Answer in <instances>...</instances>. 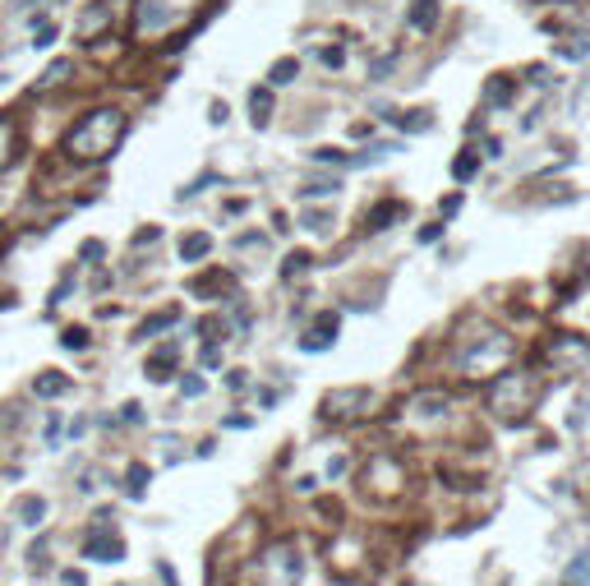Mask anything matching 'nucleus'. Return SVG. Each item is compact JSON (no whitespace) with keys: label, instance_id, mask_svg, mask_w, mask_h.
<instances>
[{"label":"nucleus","instance_id":"1","mask_svg":"<svg viewBox=\"0 0 590 586\" xmlns=\"http://www.w3.org/2000/svg\"><path fill=\"white\" fill-rule=\"evenodd\" d=\"M125 139V111L121 106H97L88 115H78V125L65 134V158L74 162H106Z\"/></svg>","mask_w":590,"mask_h":586},{"label":"nucleus","instance_id":"2","mask_svg":"<svg viewBox=\"0 0 590 586\" xmlns=\"http://www.w3.org/2000/svg\"><path fill=\"white\" fill-rule=\"evenodd\" d=\"M513 337L507 333H498V328H485L480 337H470L461 351H457V365H461V374H470V379H489V374H498L507 361H513Z\"/></svg>","mask_w":590,"mask_h":586},{"label":"nucleus","instance_id":"3","mask_svg":"<svg viewBox=\"0 0 590 586\" xmlns=\"http://www.w3.org/2000/svg\"><path fill=\"white\" fill-rule=\"evenodd\" d=\"M204 0H139L134 5V37H167L180 32L194 14H199Z\"/></svg>","mask_w":590,"mask_h":586},{"label":"nucleus","instance_id":"4","mask_svg":"<svg viewBox=\"0 0 590 586\" xmlns=\"http://www.w3.org/2000/svg\"><path fill=\"white\" fill-rule=\"evenodd\" d=\"M535 374L526 370H513V374H498V388H494V411L503 420H522L531 407H535Z\"/></svg>","mask_w":590,"mask_h":586},{"label":"nucleus","instance_id":"5","mask_svg":"<svg viewBox=\"0 0 590 586\" xmlns=\"http://www.w3.org/2000/svg\"><path fill=\"white\" fill-rule=\"evenodd\" d=\"M259 572H263V586H295L300 581V559L282 540V545H272V550L259 559Z\"/></svg>","mask_w":590,"mask_h":586},{"label":"nucleus","instance_id":"6","mask_svg":"<svg viewBox=\"0 0 590 586\" xmlns=\"http://www.w3.org/2000/svg\"><path fill=\"white\" fill-rule=\"evenodd\" d=\"M121 10H125V0H97L93 10H84V19H78V28H74V37H78L84 47H93L97 37H106V32L115 28Z\"/></svg>","mask_w":590,"mask_h":586},{"label":"nucleus","instance_id":"7","mask_svg":"<svg viewBox=\"0 0 590 586\" xmlns=\"http://www.w3.org/2000/svg\"><path fill=\"white\" fill-rule=\"evenodd\" d=\"M544 361L549 365H585L590 361V346L576 342V337H558V342L544 346Z\"/></svg>","mask_w":590,"mask_h":586},{"label":"nucleus","instance_id":"8","mask_svg":"<svg viewBox=\"0 0 590 586\" xmlns=\"http://www.w3.org/2000/svg\"><path fill=\"white\" fill-rule=\"evenodd\" d=\"M369 485H374L378 494H397V490H402V466L387 462V457H374V462H369Z\"/></svg>","mask_w":590,"mask_h":586},{"label":"nucleus","instance_id":"9","mask_svg":"<svg viewBox=\"0 0 590 586\" xmlns=\"http://www.w3.org/2000/svg\"><path fill=\"white\" fill-rule=\"evenodd\" d=\"M125 554V545H121V536L115 531H97V536H88V559H97V563H115Z\"/></svg>","mask_w":590,"mask_h":586},{"label":"nucleus","instance_id":"10","mask_svg":"<svg viewBox=\"0 0 590 586\" xmlns=\"http://www.w3.org/2000/svg\"><path fill=\"white\" fill-rule=\"evenodd\" d=\"M411 28L415 32H434L439 28V0H411Z\"/></svg>","mask_w":590,"mask_h":586},{"label":"nucleus","instance_id":"11","mask_svg":"<svg viewBox=\"0 0 590 586\" xmlns=\"http://www.w3.org/2000/svg\"><path fill=\"white\" fill-rule=\"evenodd\" d=\"M14 143H19V121H14V115H0V171L10 167Z\"/></svg>","mask_w":590,"mask_h":586},{"label":"nucleus","instance_id":"12","mask_svg":"<svg viewBox=\"0 0 590 586\" xmlns=\"http://www.w3.org/2000/svg\"><path fill=\"white\" fill-rule=\"evenodd\" d=\"M332 333H337V315H323V319H319V333L309 328V337H304L300 346H304V351H323V346H332Z\"/></svg>","mask_w":590,"mask_h":586},{"label":"nucleus","instance_id":"13","mask_svg":"<svg viewBox=\"0 0 590 586\" xmlns=\"http://www.w3.org/2000/svg\"><path fill=\"white\" fill-rule=\"evenodd\" d=\"M563 586H590V554H576L563 568Z\"/></svg>","mask_w":590,"mask_h":586},{"label":"nucleus","instance_id":"14","mask_svg":"<svg viewBox=\"0 0 590 586\" xmlns=\"http://www.w3.org/2000/svg\"><path fill=\"white\" fill-rule=\"evenodd\" d=\"M208 250H213V241L204 236V231H194V236H185V241H180V259H185V263H194V259H204Z\"/></svg>","mask_w":590,"mask_h":586},{"label":"nucleus","instance_id":"15","mask_svg":"<svg viewBox=\"0 0 590 586\" xmlns=\"http://www.w3.org/2000/svg\"><path fill=\"white\" fill-rule=\"evenodd\" d=\"M69 74H74V60H69V56H60L56 65H47V74L37 79V88H56V84H65V79H69Z\"/></svg>","mask_w":590,"mask_h":586},{"label":"nucleus","instance_id":"16","mask_svg":"<svg viewBox=\"0 0 590 586\" xmlns=\"http://www.w3.org/2000/svg\"><path fill=\"white\" fill-rule=\"evenodd\" d=\"M250 111H254V125H268V115H272V93H268V88H254V93H250Z\"/></svg>","mask_w":590,"mask_h":586},{"label":"nucleus","instance_id":"17","mask_svg":"<svg viewBox=\"0 0 590 586\" xmlns=\"http://www.w3.org/2000/svg\"><path fill=\"white\" fill-rule=\"evenodd\" d=\"M19 517H23V526H42L47 503H42V499H23V503H19Z\"/></svg>","mask_w":590,"mask_h":586},{"label":"nucleus","instance_id":"18","mask_svg":"<svg viewBox=\"0 0 590 586\" xmlns=\"http://www.w3.org/2000/svg\"><path fill=\"white\" fill-rule=\"evenodd\" d=\"M476 171H480V158H476V152H470V148H461V158L452 162V176H457V180H470Z\"/></svg>","mask_w":590,"mask_h":586},{"label":"nucleus","instance_id":"19","mask_svg":"<svg viewBox=\"0 0 590 586\" xmlns=\"http://www.w3.org/2000/svg\"><path fill=\"white\" fill-rule=\"evenodd\" d=\"M489 102H513V79H507V74H498L489 84Z\"/></svg>","mask_w":590,"mask_h":586},{"label":"nucleus","instance_id":"20","mask_svg":"<svg viewBox=\"0 0 590 586\" xmlns=\"http://www.w3.org/2000/svg\"><path fill=\"white\" fill-rule=\"evenodd\" d=\"M295 69H300L295 60H277V65H272V88H277V84H291Z\"/></svg>","mask_w":590,"mask_h":586},{"label":"nucleus","instance_id":"21","mask_svg":"<svg viewBox=\"0 0 590 586\" xmlns=\"http://www.w3.org/2000/svg\"><path fill=\"white\" fill-rule=\"evenodd\" d=\"M167 324H176V309H167V315H152V319H148V324H143V328H139L134 337H148V333H157V328H167Z\"/></svg>","mask_w":590,"mask_h":586},{"label":"nucleus","instance_id":"22","mask_svg":"<svg viewBox=\"0 0 590 586\" xmlns=\"http://www.w3.org/2000/svg\"><path fill=\"white\" fill-rule=\"evenodd\" d=\"M143 481H148V466H130V476H125V490L139 499L143 494Z\"/></svg>","mask_w":590,"mask_h":586},{"label":"nucleus","instance_id":"23","mask_svg":"<svg viewBox=\"0 0 590 586\" xmlns=\"http://www.w3.org/2000/svg\"><path fill=\"white\" fill-rule=\"evenodd\" d=\"M304 194H309V199H332V194H337V180H313Z\"/></svg>","mask_w":590,"mask_h":586},{"label":"nucleus","instance_id":"24","mask_svg":"<svg viewBox=\"0 0 590 586\" xmlns=\"http://www.w3.org/2000/svg\"><path fill=\"white\" fill-rule=\"evenodd\" d=\"M65 379H37V393H42V398H51V393H65Z\"/></svg>","mask_w":590,"mask_h":586},{"label":"nucleus","instance_id":"25","mask_svg":"<svg viewBox=\"0 0 590 586\" xmlns=\"http://www.w3.org/2000/svg\"><path fill=\"white\" fill-rule=\"evenodd\" d=\"M424 125H429L424 111H406V115H402V130H424Z\"/></svg>","mask_w":590,"mask_h":586},{"label":"nucleus","instance_id":"26","mask_svg":"<svg viewBox=\"0 0 590 586\" xmlns=\"http://www.w3.org/2000/svg\"><path fill=\"white\" fill-rule=\"evenodd\" d=\"M65 346H69V351L88 346V333H84V328H65Z\"/></svg>","mask_w":590,"mask_h":586},{"label":"nucleus","instance_id":"27","mask_svg":"<svg viewBox=\"0 0 590 586\" xmlns=\"http://www.w3.org/2000/svg\"><path fill=\"white\" fill-rule=\"evenodd\" d=\"M439 236H443V226H439V222H429V226H420V245H434Z\"/></svg>","mask_w":590,"mask_h":586},{"label":"nucleus","instance_id":"28","mask_svg":"<svg viewBox=\"0 0 590 586\" xmlns=\"http://www.w3.org/2000/svg\"><path fill=\"white\" fill-rule=\"evenodd\" d=\"M309 268V254H291L286 259V278H295V272H304Z\"/></svg>","mask_w":590,"mask_h":586},{"label":"nucleus","instance_id":"29","mask_svg":"<svg viewBox=\"0 0 590 586\" xmlns=\"http://www.w3.org/2000/svg\"><path fill=\"white\" fill-rule=\"evenodd\" d=\"M180 393H185V398H199V393H204V379H185Z\"/></svg>","mask_w":590,"mask_h":586},{"label":"nucleus","instance_id":"30","mask_svg":"<svg viewBox=\"0 0 590 586\" xmlns=\"http://www.w3.org/2000/svg\"><path fill=\"white\" fill-rule=\"evenodd\" d=\"M304 226H309V231H313V226H319V231H323V226H328V213H319V217H313V213H309V217H304Z\"/></svg>","mask_w":590,"mask_h":586},{"label":"nucleus","instance_id":"31","mask_svg":"<svg viewBox=\"0 0 590 586\" xmlns=\"http://www.w3.org/2000/svg\"><path fill=\"white\" fill-rule=\"evenodd\" d=\"M0 88H5V74H0Z\"/></svg>","mask_w":590,"mask_h":586}]
</instances>
